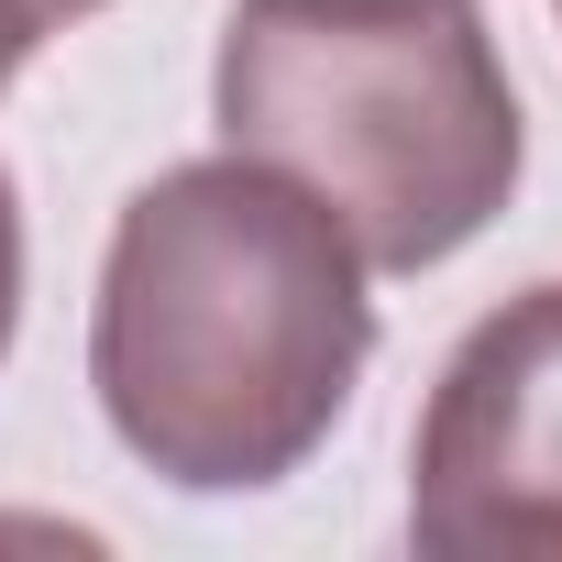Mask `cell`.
Wrapping results in <instances>:
<instances>
[{
  "instance_id": "obj_1",
  "label": "cell",
  "mask_w": 562,
  "mask_h": 562,
  "mask_svg": "<svg viewBox=\"0 0 562 562\" xmlns=\"http://www.w3.org/2000/svg\"><path fill=\"white\" fill-rule=\"evenodd\" d=\"M375 299L353 232L265 155H199L122 199L89 310L111 441L177 496L288 485L353 408Z\"/></svg>"
},
{
  "instance_id": "obj_2",
  "label": "cell",
  "mask_w": 562,
  "mask_h": 562,
  "mask_svg": "<svg viewBox=\"0 0 562 562\" xmlns=\"http://www.w3.org/2000/svg\"><path fill=\"white\" fill-rule=\"evenodd\" d=\"M210 122L299 177L364 276L452 265L529 166V111L474 0H232Z\"/></svg>"
},
{
  "instance_id": "obj_3",
  "label": "cell",
  "mask_w": 562,
  "mask_h": 562,
  "mask_svg": "<svg viewBox=\"0 0 562 562\" xmlns=\"http://www.w3.org/2000/svg\"><path fill=\"white\" fill-rule=\"evenodd\" d=\"M408 540L430 562H562V276L452 342L408 441Z\"/></svg>"
},
{
  "instance_id": "obj_4",
  "label": "cell",
  "mask_w": 562,
  "mask_h": 562,
  "mask_svg": "<svg viewBox=\"0 0 562 562\" xmlns=\"http://www.w3.org/2000/svg\"><path fill=\"white\" fill-rule=\"evenodd\" d=\"M12 331H23V199L0 177V353H12Z\"/></svg>"
},
{
  "instance_id": "obj_5",
  "label": "cell",
  "mask_w": 562,
  "mask_h": 562,
  "mask_svg": "<svg viewBox=\"0 0 562 562\" xmlns=\"http://www.w3.org/2000/svg\"><path fill=\"white\" fill-rule=\"evenodd\" d=\"M34 45H45V23L23 12V0H0V89L23 78V56H34Z\"/></svg>"
},
{
  "instance_id": "obj_6",
  "label": "cell",
  "mask_w": 562,
  "mask_h": 562,
  "mask_svg": "<svg viewBox=\"0 0 562 562\" xmlns=\"http://www.w3.org/2000/svg\"><path fill=\"white\" fill-rule=\"evenodd\" d=\"M23 12H34V23L56 34V23H78V12H111V0H23Z\"/></svg>"
},
{
  "instance_id": "obj_7",
  "label": "cell",
  "mask_w": 562,
  "mask_h": 562,
  "mask_svg": "<svg viewBox=\"0 0 562 562\" xmlns=\"http://www.w3.org/2000/svg\"><path fill=\"white\" fill-rule=\"evenodd\" d=\"M551 12H562V0H551Z\"/></svg>"
}]
</instances>
